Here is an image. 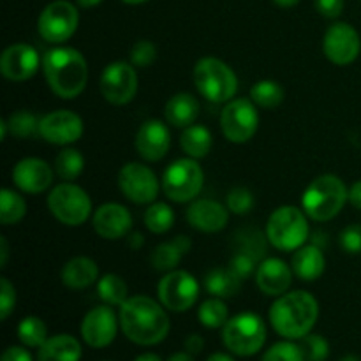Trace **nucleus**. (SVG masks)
<instances>
[{
  "label": "nucleus",
  "mask_w": 361,
  "mask_h": 361,
  "mask_svg": "<svg viewBox=\"0 0 361 361\" xmlns=\"http://www.w3.org/2000/svg\"><path fill=\"white\" fill-rule=\"evenodd\" d=\"M120 326L134 344L155 345L169 334V317L155 300L133 296L120 307Z\"/></svg>",
  "instance_id": "1"
},
{
  "label": "nucleus",
  "mask_w": 361,
  "mask_h": 361,
  "mask_svg": "<svg viewBox=\"0 0 361 361\" xmlns=\"http://www.w3.org/2000/svg\"><path fill=\"white\" fill-rule=\"evenodd\" d=\"M42 71L49 88L62 99H74L85 90L88 66L74 48H53L42 56Z\"/></svg>",
  "instance_id": "2"
},
{
  "label": "nucleus",
  "mask_w": 361,
  "mask_h": 361,
  "mask_svg": "<svg viewBox=\"0 0 361 361\" xmlns=\"http://www.w3.org/2000/svg\"><path fill=\"white\" fill-rule=\"evenodd\" d=\"M319 316L317 300L307 291H291L279 296L270 309V323L284 338L295 341L310 334Z\"/></svg>",
  "instance_id": "3"
},
{
  "label": "nucleus",
  "mask_w": 361,
  "mask_h": 361,
  "mask_svg": "<svg viewBox=\"0 0 361 361\" xmlns=\"http://www.w3.org/2000/svg\"><path fill=\"white\" fill-rule=\"evenodd\" d=\"M348 200L349 190L338 176L321 175L307 187L302 204L312 221L326 222L341 214Z\"/></svg>",
  "instance_id": "4"
},
{
  "label": "nucleus",
  "mask_w": 361,
  "mask_h": 361,
  "mask_svg": "<svg viewBox=\"0 0 361 361\" xmlns=\"http://www.w3.org/2000/svg\"><path fill=\"white\" fill-rule=\"evenodd\" d=\"M194 85L208 101L221 104L231 101L238 90V78L231 67L214 56H204L194 67Z\"/></svg>",
  "instance_id": "5"
},
{
  "label": "nucleus",
  "mask_w": 361,
  "mask_h": 361,
  "mask_svg": "<svg viewBox=\"0 0 361 361\" xmlns=\"http://www.w3.org/2000/svg\"><path fill=\"white\" fill-rule=\"evenodd\" d=\"M267 238L279 250L284 252L298 250L309 238L307 214L291 204L277 208L268 219Z\"/></svg>",
  "instance_id": "6"
},
{
  "label": "nucleus",
  "mask_w": 361,
  "mask_h": 361,
  "mask_svg": "<svg viewBox=\"0 0 361 361\" xmlns=\"http://www.w3.org/2000/svg\"><path fill=\"white\" fill-rule=\"evenodd\" d=\"M222 342L236 356L256 355L267 342L264 321L252 312L238 314L222 328Z\"/></svg>",
  "instance_id": "7"
},
{
  "label": "nucleus",
  "mask_w": 361,
  "mask_h": 361,
  "mask_svg": "<svg viewBox=\"0 0 361 361\" xmlns=\"http://www.w3.org/2000/svg\"><path fill=\"white\" fill-rule=\"evenodd\" d=\"M204 183V175L196 159H178L173 162L162 176L164 194L175 203L192 201L201 192Z\"/></svg>",
  "instance_id": "8"
},
{
  "label": "nucleus",
  "mask_w": 361,
  "mask_h": 361,
  "mask_svg": "<svg viewBox=\"0 0 361 361\" xmlns=\"http://www.w3.org/2000/svg\"><path fill=\"white\" fill-rule=\"evenodd\" d=\"M48 208L56 221L66 226H81L92 214V201L87 190L66 182L56 185L48 196Z\"/></svg>",
  "instance_id": "9"
},
{
  "label": "nucleus",
  "mask_w": 361,
  "mask_h": 361,
  "mask_svg": "<svg viewBox=\"0 0 361 361\" xmlns=\"http://www.w3.org/2000/svg\"><path fill=\"white\" fill-rule=\"evenodd\" d=\"M259 126V115L249 99H231L221 113L222 134L231 143H247L256 134Z\"/></svg>",
  "instance_id": "10"
},
{
  "label": "nucleus",
  "mask_w": 361,
  "mask_h": 361,
  "mask_svg": "<svg viewBox=\"0 0 361 361\" xmlns=\"http://www.w3.org/2000/svg\"><path fill=\"white\" fill-rule=\"evenodd\" d=\"M80 14L78 9L67 0H55L48 4L37 21L39 34L48 42H66L73 37L78 28Z\"/></svg>",
  "instance_id": "11"
},
{
  "label": "nucleus",
  "mask_w": 361,
  "mask_h": 361,
  "mask_svg": "<svg viewBox=\"0 0 361 361\" xmlns=\"http://www.w3.org/2000/svg\"><path fill=\"white\" fill-rule=\"evenodd\" d=\"M200 296V284L189 271H169L159 282V300L166 309L183 312L194 307Z\"/></svg>",
  "instance_id": "12"
},
{
  "label": "nucleus",
  "mask_w": 361,
  "mask_h": 361,
  "mask_svg": "<svg viewBox=\"0 0 361 361\" xmlns=\"http://www.w3.org/2000/svg\"><path fill=\"white\" fill-rule=\"evenodd\" d=\"M102 97L115 106H123L134 99L137 92V74L127 62H113L102 71L101 81Z\"/></svg>",
  "instance_id": "13"
},
{
  "label": "nucleus",
  "mask_w": 361,
  "mask_h": 361,
  "mask_svg": "<svg viewBox=\"0 0 361 361\" xmlns=\"http://www.w3.org/2000/svg\"><path fill=\"white\" fill-rule=\"evenodd\" d=\"M118 187L123 196L136 204L154 203L159 192L155 173L140 162H129L120 169Z\"/></svg>",
  "instance_id": "14"
},
{
  "label": "nucleus",
  "mask_w": 361,
  "mask_h": 361,
  "mask_svg": "<svg viewBox=\"0 0 361 361\" xmlns=\"http://www.w3.org/2000/svg\"><path fill=\"white\" fill-rule=\"evenodd\" d=\"M323 49L330 62L337 66H349L360 55L361 41L358 32L344 21L334 23L324 34Z\"/></svg>",
  "instance_id": "15"
},
{
  "label": "nucleus",
  "mask_w": 361,
  "mask_h": 361,
  "mask_svg": "<svg viewBox=\"0 0 361 361\" xmlns=\"http://www.w3.org/2000/svg\"><path fill=\"white\" fill-rule=\"evenodd\" d=\"M39 136L51 145L76 143L83 136V120L69 109H59L44 115L39 123Z\"/></svg>",
  "instance_id": "16"
},
{
  "label": "nucleus",
  "mask_w": 361,
  "mask_h": 361,
  "mask_svg": "<svg viewBox=\"0 0 361 361\" xmlns=\"http://www.w3.org/2000/svg\"><path fill=\"white\" fill-rule=\"evenodd\" d=\"M118 319L109 305H101L92 309L81 323V337L90 348H108L116 337Z\"/></svg>",
  "instance_id": "17"
},
{
  "label": "nucleus",
  "mask_w": 361,
  "mask_h": 361,
  "mask_svg": "<svg viewBox=\"0 0 361 361\" xmlns=\"http://www.w3.org/2000/svg\"><path fill=\"white\" fill-rule=\"evenodd\" d=\"M39 63H41L39 53L25 42L9 46L4 49L2 56H0V71H2L4 78L11 81L30 80L37 73Z\"/></svg>",
  "instance_id": "18"
},
{
  "label": "nucleus",
  "mask_w": 361,
  "mask_h": 361,
  "mask_svg": "<svg viewBox=\"0 0 361 361\" xmlns=\"http://www.w3.org/2000/svg\"><path fill=\"white\" fill-rule=\"evenodd\" d=\"M92 224L95 233L104 240H118L129 235L133 228V215L123 204L106 203L97 208Z\"/></svg>",
  "instance_id": "19"
},
{
  "label": "nucleus",
  "mask_w": 361,
  "mask_h": 361,
  "mask_svg": "<svg viewBox=\"0 0 361 361\" xmlns=\"http://www.w3.org/2000/svg\"><path fill=\"white\" fill-rule=\"evenodd\" d=\"M171 147V136L169 129L161 120H147L137 129L136 134V150L145 161L155 162L161 161L168 154Z\"/></svg>",
  "instance_id": "20"
},
{
  "label": "nucleus",
  "mask_w": 361,
  "mask_h": 361,
  "mask_svg": "<svg viewBox=\"0 0 361 361\" xmlns=\"http://www.w3.org/2000/svg\"><path fill=\"white\" fill-rule=\"evenodd\" d=\"M13 182L23 192L41 194L53 183V169L41 159H23L14 166Z\"/></svg>",
  "instance_id": "21"
},
{
  "label": "nucleus",
  "mask_w": 361,
  "mask_h": 361,
  "mask_svg": "<svg viewBox=\"0 0 361 361\" xmlns=\"http://www.w3.org/2000/svg\"><path fill=\"white\" fill-rule=\"evenodd\" d=\"M228 208L214 200H197L187 208V221L203 233H219L228 224Z\"/></svg>",
  "instance_id": "22"
},
{
  "label": "nucleus",
  "mask_w": 361,
  "mask_h": 361,
  "mask_svg": "<svg viewBox=\"0 0 361 361\" xmlns=\"http://www.w3.org/2000/svg\"><path fill=\"white\" fill-rule=\"evenodd\" d=\"M293 282V268L277 257L261 261L256 270V284L264 295L282 296Z\"/></svg>",
  "instance_id": "23"
},
{
  "label": "nucleus",
  "mask_w": 361,
  "mask_h": 361,
  "mask_svg": "<svg viewBox=\"0 0 361 361\" xmlns=\"http://www.w3.org/2000/svg\"><path fill=\"white\" fill-rule=\"evenodd\" d=\"M291 268L293 274L300 281H317L324 274V268H326V259H324V254L321 250V247L314 245V243L312 245L300 247L295 252V256H293Z\"/></svg>",
  "instance_id": "24"
},
{
  "label": "nucleus",
  "mask_w": 361,
  "mask_h": 361,
  "mask_svg": "<svg viewBox=\"0 0 361 361\" xmlns=\"http://www.w3.org/2000/svg\"><path fill=\"white\" fill-rule=\"evenodd\" d=\"M200 115V102L189 92H180L173 95L164 108L166 122L171 123L173 127H189L196 122Z\"/></svg>",
  "instance_id": "25"
},
{
  "label": "nucleus",
  "mask_w": 361,
  "mask_h": 361,
  "mask_svg": "<svg viewBox=\"0 0 361 361\" xmlns=\"http://www.w3.org/2000/svg\"><path fill=\"white\" fill-rule=\"evenodd\" d=\"M99 277V267L90 257H74L67 261L62 270V282L69 289H85Z\"/></svg>",
  "instance_id": "26"
},
{
  "label": "nucleus",
  "mask_w": 361,
  "mask_h": 361,
  "mask_svg": "<svg viewBox=\"0 0 361 361\" xmlns=\"http://www.w3.org/2000/svg\"><path fill=\"white\" fill-rule=\"evenodd\" d=\"M81 345L71 335H56L39 348L37 361H80Z\"/></svg>",
  "instance_id": "27"
},
{
  "label": "nucleus",
  "mask_w": 361,
  "mask_h": 361,
  "mask_svg": "<svg viewBox=\"0 0 361 361\" xmlns=\"http://www.w3.org/2000/svg\"><path fill=\"white\" fill-rule=\"evenodd\" d=\"M190 250V240L187 236H176L173 242L161 243L152 254V264L159 271H169L180 263L183 254Z\"/></svg>",
  "instance_id": "28"
},
{
  "label": "nucleus",
  "mask_w": 361,
  "mask_h": 361,
  "mask_svg": "<svg viewBox=\"0 0 361 361\" xmlns=\"http://www.w3.org/2000/svg\"><path fill=\"white\" fill-rule=\"evenodd\" d=\"M180 145L189 157L203 159L210 154L212 147H214V137L207 127L192 123V126L185 127V130L182 133Z\"/></svg>",
  "instance_id": "29"
},
{
  "label": "nucleus",
  "mask_w": 361,
  "mask_h": 361,
  "mask_svg": "<svg viewBox=\"0 0 361 361\" xmlns=\"http://www.w3.org/2000/svg\"><path fill=\"white\" fill-rule=\"evenodd\" d=\"M204 288L215 298H231L242 288V281L229 268H215L204 277Z\"/></svg>",
  "instance_id": "30"
},
{
  "label": "nucleus",
  "mask_w": 361,
  "mask_h": 361,
  "mask_svg": "<svg viewBox=\"0 0 361 361\" xmlns=\"http://www.w3.org/2000/svg\"><path fill=\"white\" fill-rule=\"evenodd\" d=\"M97 295L106 305L109 307H122L126 303L129 289H127L126 281L120 275L108 274L97 282Z\"/></svg>",
  "instance_id": "31"
},
{
  "label": "nucleus",
  "mask_w": 361,
  "mask_h": 361,
  "mask_svg": "<svg viewBox=\"0 0 361 361\" xmlns=\"http://www.w3.org/2000/svg\"><path fill=\"white\" fill-rule=\"evenodd\" d=\"M250 99L259 108L275 109L284 101V88L274 80H261L250 88Z\"/></svg>",
  "instance_id": "32"
},
{
  "label": "nucleus",
  "mask_w": 361,
  "mask_h": 361,
  "mask_svg": "<svg viewBox=\"0 0 361 361\" xmlns=\"http://www.w3.org/2000/svg\"><path fill=\"white\" fill-rule=\"evenodd\" d=\"M85 159L76 148H63L55 157V171L66 182L76 180L83 173Z\"/></svg>",
  "instance_id": "33"
},
{
  "label": "nucleus",
  "mask_w": 361,
  "mask_h": 361,
  "mask_svg": "<svg viewBox=\"0 0 361 361\" xmlns=\"http://www.w3.org/2000/svg\"><path fill=\"white\" fill-rule=\"evenodd\" d=\"M27 214V203L18 192L11 189H2L0 192V221L4 226L16 224Z\"/></svg>",
  "instance_id": "34"
},
{
  "label": "nucleus",
  "mask_w": 361,
  "mask_h": 361,
  "mask_svg": "<svg viewBox=\"0 0 361 361\" xmlns=\"http://www.w3.org/2000/svg\"><path fill=\"white\" fill-rule=\"evenodd\" d=\"M235 243L236 252L249 254L256 261L263 259L264 250H267V238L257 229L245 228L242 231H238L235 235Z\"/></svg>",
  "instance_id": "35"
},
{
  "label": "nucleus",
  "mask_w": 361,
  "mask_h": 361,
  "mask_svg": "<svg viewBox=\"0 0 361 361\" xmlns=\"http://www.w3.org/2000/svg\"><path fill=\"white\" fill-rule=\"evenodd\" d=\"M173 224H175V212L166 203H154L145 212V226L152 233L162 235V233L169 231Z\"/></svg>",
  "instance_id": "36"
},
{
  "label": "nucleus",
  "mask_w": 361,
  "mask_h": 361,
  "mask_svg": "<svg viewBox=\"0 0 361 361\" xmlns=\"http://www.w3.org/2000/svg\"><path fill=\"white\" fill-rule=\"evenodd\" d=\"M7 122V129L13 136L20 137V140H27V137L32 136H39V123L41 120H37V116L30 111H14L11 113L9 118L6 120Z\"/></svg>",
  "instance_id": "37"
},
{
  "label": "nucleus",
  "mask_w": 361,
  "mask_h": 361,
  "mask_svg": "<svg viewBox=\"0 0 361 361\" xmlns=\"http://www.w3.org/2000/svg\"><path fill=\"white\" fill-rule=\"evenodd\" d=\"M197 317H200L201 324L207 328H224L228 323V307L221 298L207 300L203 305L197 310Z\"/></svg>",
  "instance_id": "38"
},
{
  "label": "nucleus",
  "mask_w": 361,
  "mask_h": 361,
  "mask_svg": "<svg viewBox=\"0 0 361 361\" xmlns=\"http://www.w3.org/2000/svg\"><path fill=\"white\" fill-rule=\"evenodd\" d=\"M18 338L28 348H41L46 338V324L35 316L25 317L18 326Z\"/></svg>",
  "instance_id": "39"
},
{
  "label": "nucleus",
  "mask_w": 361,
  "mask_h": 361,
  "mask_svg": "<svg viewBox=\"0 0 361 361\" xmlns=\"http://www.w3.org/2000/svg\"><path fill=\"white\" fill-rule=\"evenodd\" d=\"M300 348H302L307 361H324L330 356V344H328V341L316 334L305 335L302 338Z\"/></svg>",
  "instance_id": "40"
},
{
  "label": "nucleus",
  "mask_w": 361,
  "mask_h": 361,
  "mask_svg": "<svg viewBox=\"0 0 361 361\" xmlns=\"http://www.w3.org/2000/svg\"><path fill=\"white\" fill-rule=\"evenodd\" d=\"M261 361H307L302 348L293 342H279L264 353Z\"/></svg>",
  "instance_id": "41"
},
{
  "label": "nucleus",
  "mask_w": 361,
  "mask_h": 361,
  "mask_svg": "<svg viewBox=\"0 0 361 361\" xmlns=\"http://www.w3.org/2000/svg\"><path fill=\"white\" fill-rule=\"evenodd\" d=\"M254 196L247 187H235L228 194V210L236 215H245L252 210Z\"/></svg>",
  "instance_id": "42"
},
{
  "label": "nucleus",
  "mask_w": 361,
  "mask_h": 361,
  "mask_svg": "<svg viewBox=\"0 0 361 361\" xmlns=\"http://www.w3.org/2000/svg\"><path fill=\"white\" fill-rule=\"evenodd\" d=\"M157 59V48L150 41H137L130 49V62L136 67H148Z\"/></svg>",
  "instance_id": "43"
},
{
  "label": "nucleus",
  "mask_w": 361,
  "mask_h": 361,
  "mask_svg": "<svg viewBox=\"0 0 361 361\" xmlns=\"http://www.w3.org/2000/svg\"><path fill=\"white\" fill-rule=\"evenodd\" d=\"M16 305V289L9 279L0 277V319L6 321Z\"/></svg>",
  "instance_id": "44"
},
{
  "label": "nucleus",
  "mask_w": 361,
  "mask_h": 361,
  "mask_svg": "<svg viewBox=\"0 0 361 361\" xmlns=\"http://www.w3.org/2000/svg\"><path fill=\"white\" fill-rule=\"evenodd\" d=\"M256 263L257 261L254 259V257H250L249 254L236 252L235 256H233L231 263H229V270H231L240 281H247V279L252 277Z\"/></svg>",
  "instance_id": "45"
},
{
  "label": "nucleus",
  "mask_w": 361,
  "mask_h": 361,
  "mask_svg": "<svg viewBox=\"0 0 361 361\" xmlns=\"http://www.w3.org/2000/svg\"><path fill=\"white\" fill-rule=\"evenodd\" d=\"M341 247L348 254H361V224H351L341 233Z\"/></svg>",
  "instance_id": "46"
},
{
  "label": "nucleus",
  "mask_w": 361,
  "mask_h": 361,
  "mask_svg": "<svg viewBox=\"0 0 361 361\" xmlns=\"http://www.w3.org/2000/svg\"><path fill=\"white\" fill-rule=\"evenodd\" d=\"M316 9L319 11L321 16L334 20L341 16L344 9V0H316Z\"/></svg>",
  "instance_id": "47"
},
{
  "label": "nucleus",
  "mask_w": 361,
  "mask_h": 361,
  "mask_svg": "<svg viewBox=\"0 0 361 361\" xmlns=\"http://www.w3.org/2000/svg\"><path fill=\"white\" fill-rule=\"evenodd\" d=\"M0 361H32V356L27 349L13 345V348L6 349V353H4Z\"/></svg>",
  "instance_id": "48"
},
{
  "label": "nucleus",
  "mask_w": 361,
  "mask_h": 361,
  "mask_svg": "<svg viewBox=\"0 0 361 361\" xmlns=\"http://www.w3.org/2000/svg\"><path fill=\"white\" fill-rule=\"evenodd\" d=\"M203 338L200 337V335H189L185 341V349L189 355H196V353H201L203 351Z\"/></svg>",
  "instance_id": "49"
},
{
  "label": "nucleus",
  "mask_w": 361,
  "mask_h": 361,
  "mask_svg": "<svg viewBox=\"0 0 361 361\" xmlns=\"http://www.w3.org/2000/svg\"><path fill=\"white\" fill-rule=\"evenodd\" d=\"M349 201H351L353 207L361 210V180H358V182L349 189Z\"/></svg>",
  "instance_id": "50"
},
{
  "label": "nucleus",
  "mask_w": 361,
  "mask_h": 361,
  "mask_svg": "<svg viewBox=\"0 0 361 361\" xmlns=\"http://www.w3.org/2000/svg\"><path fill=\"white\" fill-rule=\"evenodd\" d=\"M0 254H2V257H0V267L4 268L7 264V257H9V245H7V240L4 236H0Z\"/></svg>",
  "instance_id": "51"
},
{
  "label": "nucleus",
  "mask_w": 361,
  "mask_h": 361,
  "mask_svg": "<svg viewBox=\"0 0 361 361\" xmlns=\"http://www.w3.org/2000/svg\"><path fill=\"white\" fill-rule=\"evenodd\" d=\"M129 245L133 247V249H137V247L143 245V236L140 235V233H134V235L129 236Z\"/></svg>",
  "instance_id": "52"
},
{
  "label": "nucleus",
  "mask_w": 361,
  "mask_h": 361,
  "mask_svg": "<svg viewBox=\"0 0 361 361\" xmlns=\"http://www.w3.org/2000/svg\"><path fill=\"white\" fill-rule=\"evenodd\" d=\"M168 361H194V360L189 353H176V355H173Z\"/></svg>",
  "instance_id": "53"
},
{
  "label": "nucleus",
  "mask_w": 361,
  "mask_h": 361,
  "mask_svg": "<svg viewBox=\"0 0 361 361\" xmlns=\"http://www.w3.org/2000/svg\"><path fill=\"white\" fill-rule=\"evenodd\" d=\"M207 361H235V360H233L231 356L224 355V353H215V355H212Z\"/></svg>",
  "instance_id": "54"
},
{
  "label": "nucleus",
  "mask_w": 361,
  "mask_h": 361,
  "mask_svg": "<svg viewBox=\"0 0 361 361\" xmlns=\"http://www.w3.org/2000/svg\"><path fill=\"white\" fill-rule=\"evenodd\" d=\"M134 361H162L161 358H159L157 355H152V353H147V355H141V356H137L136 360Z\"/></svg>",
  "instance_id": "55"
},
{
  "label": "nucleus",
  "mask_w": 361,
  "mask_h": 361,
  "mask_svg": "<svg viewBox=\"0 0 361 361\" xmlns=\"http://www.w3.org/2000/svg\"><path fill=\"white\" fill-rule=\"evenodd\" d=\"M102 0H78V4H80L81 7H95L99 6Z\"/></svg>",
  "instance_id": "56"
},
{
  "label": "nucleus",
  "mask_w": 361,
  "mask_h": 361,
  "mask_svg": "<svg viewBox=\"0 0 361 361\" xmlns=\"http://www.w3.org/2000/svg\"><path fill=\"white\" fill-rule=\"evenodd\" d=\"M274 2L281 7H293V6H296L300 0H274Z\"/></svg>",
  "instance_id": "57"
},
{
  "label": "nucleus",
  "mask_w": 361,
  "mask_h": 361,
  "mask_svg": "<svg viewBox=\"0 0 361 361\" xmlns=\"http://www.w3.org/2000/svg\"><path fill=\"white\" fill-rule=\"evenodd\" d=\"M341 361H361V360L356 355H348V356H344Z\"/></svg>",
  "instance_id": "58"
},
{
  "label": "nucleus",
  "mask_w": 361,
  "mask_h": 361,
  "mask_svg": "<svg viewBox=\"0 0 361 361\" xmlns=\"http://www.w3.org/2000/svg\"><path fill=\"white\" fill-rule=\"evenodd\" d=\"M122 2L133 4V6H137V4H145V2H148V0H122Z\"/></svg>",
  "instance_id": "59"
}]
</instances>
